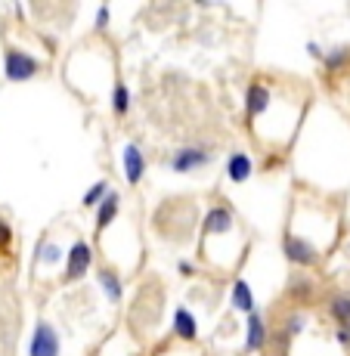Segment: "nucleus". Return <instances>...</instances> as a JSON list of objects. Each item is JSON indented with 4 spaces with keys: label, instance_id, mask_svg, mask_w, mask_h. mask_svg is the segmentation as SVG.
Segmentation results:
<instances>
[{
    "label": "nucleus",
    "instance_id": "nucleus-1",
    "mask_svg": "<svg viewBox=\"0 0 350 356\" xmlns=\"http://www.w3.org/2000/svg\"><path fill=\"white\" fill-rule=\"evenodd\" d=\"M3 68H6V78L10 81H29L40 72V63L34 56H29L25 50H6Z\"/></svg>",
    "mask_w": 350,
    "mask_h": 356
},
{
    "label": "nucleus",
    "instance_id": "nucleus-2",
    "mask_svg": "<svg viewBox=\"0 0 350 356\" xmlns=\"http://www.w3.org/2000/svg\"><path fill=\"white\" fill-rule=\"evenodd\" d=\"M283 251H285L288 264H294L298 270H307V266H317V260H319V251L313 248V245L307 242V238H298V236H285Z\"/></svg>",
    "mask_w": 350,
    "mask_h": 356
},
{
    "label": "nucleus",
    "instance_id": "nucleus-3",
    "mask_svg": "<svg viewBox=\"0 0 350 356\" xmlns=\"http://www.w3.org/2000/svg\"><path fill=\"white\" fill-rule=\"evenodd\" d=\"M63 344H59V332L50 323H38L29 344V356H59Z\"/></svg>",
    "mask_w": 350,
    "mask_h": 356
},
{
    "label": "nucleus",
    "instance_id": "nucleus-4",
    "mask_svg": "<svg viewBox=\"0 0 350 356\" xmlns=\"http://www.w3.org/2000/svg\"><path fill=\"white\" fill-rule=\"evenodd\" d=\"M90 264H93V251L87 242H74L68 248V266H65V282H78L90 273Z\"/></svg>",
    "mask_w": 350,
    "mask_h": 356
},
{
    "label": "nucleus",
    "instance_id": "nucleus-5",
    "mask_svg": "<svg viewBox=\"0 0 350 356\" xmlns=\"http://www.w3.org/2000/svg\"><path fill=\"white\" fill-rule=\"evenodd\" d=\"M208 161H211V152L205 146H183V149H177V155L170 159V168H174L177 174H192V170L205 168Z\"/></svg>",
    "mask_w": 350,
    "mask_h": 356
},
{
    "label": "nucleus",
    "instance_id": "nucleus-6",
    "mask_svg": "<svg viewBox=\"0 0 350 356\" xmlns=\"http://www.w3.org/2000/svg\"><path fill=\"white\" fill-rule=\"evenodd\" d=\"M232 211L223 208V204H214V208L205 214L202 220V236H223V232H232Z\"/></svg>",
    "mask_w": 350,
    "mask_h": 356
},
{
    "label": "nucleus",
    "instance_id": "nucleus-7",
    "mask_svg": "<svg viewBox=\"0 0 350 356\" xmlns=\"http://www.w3.org/2000/svg\"><path fill=\"white\" fill-rule=\"evenodd\" d=\"M121 168H125V180L130 183V186H136V183L143 180V174H146V159H143L140 146L127 143L125 152H121Z\"/></svg>",
    "mask_w": 350,
    "mask_h": 356
},
{
    "label": "nucleus",
    "instance_id": "nucleus-8",
    "mask_svg": "<svg viewBox=\"0 0 350 356\" xmlns=\"http://www.w3.org/2000/svg\"><path fill=\"white\" fill-rule=\"evenodd\" d=\"M270 99H273V93L267 84H257V81L248 84V90H245V115L248 118H260L270 108Z\"/></svg>",
    "mask_w": 350,
    "mask_h": 356
},
{
    "label": "nucleus",
    "instance_id": "nucleus-9",
    "mask_svg": "<svg viewBox=\"0 0 350 356\" xmlns=\"http://www.w3.org/2000/svg\"><path fill=\"white\" fill-rule=\"evenodd\" d=\"M267 344V323L260 313H251L248 325H245V350L248 353H260Z\"/></svg>",
    "mask_w": 350,
    "mask_h": 356
},
{
    "label": "nucleus",
    "instance_id": "nucleus-10",
    "mask_svg": "<svg viewBox=\"0 0 350 356\" xmlns=\"http://www.w3.org/2000/svg\"><path fill=\"white\" fill-rule=\"evenodd\" d=\"M251 174H255V161L248 159V152H232L230 161H226V177H230V183H248Z\"/></svg>",
    "mask_w": 350,
    "mask_h": 356
},
{
    "label": "nucleus",
    "instance_id": "nucleus-11",
    "mask_svg": "<svg viewBox=\"0 0 350 356\" xmlns=\"http://www.w3.org/2000/svg\"><path fill=\"white\" fill-rule=\"evenodd\" d=\"M174 334L180 341H186V344H192V341L198 338V323L186 307H177L174 310Z\"/></svg>",
    "mask_w": 350,
    "mask_h": 356
},
{
    "label": "nucleus",
    "instance_id": "nucleus-12",
    "mask_svg": "<svg viewBox=\"0 0 350 356\" xmlns=\"http://www.w3.org/2000/svg\"><path fill=\"white\" fill-rule=\"evenodd\" d=\"M118 208H121V195L118 193H109L106 202L96 208V232L109 229L115 223V217H118Z\"/></svg>",
    "mask_w": 350,
    "mask_h": 356
},
{
    "label": "nucleus",
    "instance_id": "nucleus-13",
    "mask_svg": "<svg viewBox=\"0 0 350 356\" xmlns=\"http://www.w3.org/2000/svg\"><path fill=\"white\" fill-rule=\"evenodd\" d=\"M232 307L239 313H245V316L255 313V291H251V285L245 279H236V285H232Z\"/></svg>",
    "mask_w": 350,
    "mask_h": 356
},
{
    "label": "nucleus",
    "instance_id": "nucleus-14",
    "mask_svg": "<svg viewBox=\"0 0 350 356\" xmlns=\"http://www.w3.org/2000/svg\"><path fill=\"white\" fill-rule=\"evenodd\" d=\"M328 316L338 325H350V291H335L328 298Z\"/></svg>",
    "mask_w": 350,
    "mask_h": 356
},
{
    "label": "nucleus",
    "instance_id": "nucleus-15",
    "mask_svg": "<svg viewBox=\"0 0 350 356\" xmlns=\"http://www.w3.org/2000/svg\"><path fill=\"white\" fill-rule=\"evenodd\" d=\"M96 282H100V289L106 291V298L112 300V304H118L121 300V282H118V276H115L109 266H102V270L96 273Z\"/></svg>",
    "mask_w": 350,
    "mask_h": 356
},
{
    "label": "nucleus",
    "instance_id": "nucleus-16",
    "mask_svg": "<svg viewBox=\"0 0 350 356\" xmlns=\"http://www.w3.org/2000/svg\"><path fill=\"white\" fill-rule=\"evenodd\" d=\"M109 193H112V189H109V183H106V180H100V183H93V186L84 193L81 204H84V208H100V204L106 202V195H109Z\"/></svg>",
    "mask_w": 350,
    "mask_h": 356
},
{
    "label": "nucleus",
    "instance_id": "nucleus-17",
    "mask_svg": "<svg viewBox=\"0 0 350 356\" xmlns=\"http://www.w3.org/2000/svg\"><path fill=\"white\" fill-rule=\"evenodd\" d=\"M112 112L118 115V118H125V115L130 112V90L125 84H115V90H112Z\"/></svg>",
    "mask_w": 350,
    "mask_h": 356
},
{
    "label": "nucleus",
    "instance_id": "nucleus-18",
    "mask_svg": "<svg viewBox=\"0 0 350 356\" xmlns=\"http://www.w3.org/2000/svg\"><path fill=\"white\" fill-rule=\"evenodd\" d=\"M288 298H294V300H310V298H313V285L298 273V276L288 282Z\"/></svg>",
    "mask_w": 350,
    "mask_h": 356
},
{
    "label": "nucleus",
    "instance_id": "nucleus-19",
    "mask_svg": "<svg viewBox=\"0 0 350 356\" xmlns=\"http://www.w3.org/2000/svg\"><path fill=\"white\" fill-rule=\"evenodd\" d=\"M307 325V316L304 313H292V316H285V341H292L294 334H301Z\"/></svg>",
    "mask_w": 350,
    "mask_h": 356
},
{
    "label": "nucleus",
    "instance_id": "nucleus-20",
    "mask_svg": "<svg viewBox=\"0 0 350 356\" xmlns=\"http://www.w3.org/2000/svg\"><path fill=\"white\" fill-rule=\"evenodd\" d=\"M322 59H326L328 68H341L344 63H350V50L347 47H335V50L328 53V56H322Z\"/></svg>",
    "mask_w": 350,
    "mask_h": 356
},
{
    "label": "nucleus",
    "instance_id": "nucleus-21",
    "mask_svg": "<svg viewBox=\"0 0 350 356\" xmlns=\"http://www.w3.org/2000/svg\"><path fill=\"white\" fill-rule=\"evenodd\" d=\"M10 242H13V229H10V223L0 217V251L10 248Z\"/></svg>",
    "mask_w": 350,
    "mask_h": 356
},
{
    "label": "nucleus",
    "instance_id": "nucleus-22",
    "mask_svg": "<svg viewBox=\"0 0 350 356\" xmlns=\"http://www.w3.org/2000/svg\"><path fill=\"white\" fill-rule=\"evenodd\" d=\"M335 341H338V347L350 350V325H338V328H335Z\"/></svg>",
    "mask_w": 350,
    "mask_h": 356
},
{
    "label": "nucleus",
    "instance_id": "nucleus-23",
    "mask_svg": "<svg viewBox=\"0 0 350 356\" xmlns=\"http://www.w3.org/2000/svg\"><path fill=\"white\" fill-rule=\"evenodd\" d=\"M40 260H44V264H56V260H59V248H56V245H44V248H40Z\"/></svg>",
    "mask_w": 350,
    "mask_h": 356
},
{
    "label": "nucleus",
    "instance_id": "nucleus-24",
    "mask_svg": "<svg viewBox=\"0 0 350 356\" xmlns=\"http://www.w3.org/2000/svg\"><path fill=\"white\" fill-rule=\"evenodd\" d=\"M109 25V6H100L96 10V29H106Z\"/></svg>",
    "mask_w": 350,
    "mask_h": 356
},
{
    "label": "nucleus",
    "instance_id": "nucleus-25",
    "mask_svg": "<svg viewBox=\"0 0 350 356\" xmlns=\"http://www.w3.org/2000/svg\"><path fill=\"white\" fill-rule=\"evenodd\" d=\"M180 276H192V264H189V260H180Z\"/></svg>",
    "mask_w": 350,
    "mask_h": 356
}]
</instances>
